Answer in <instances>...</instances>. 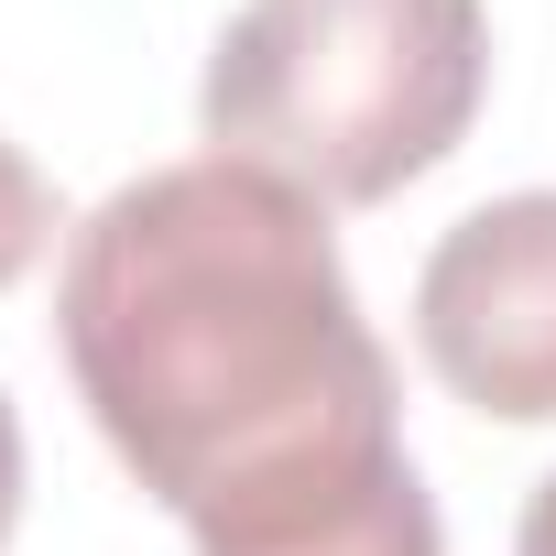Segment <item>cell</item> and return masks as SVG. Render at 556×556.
<instances>
[{
  "mask_svg": "<svg viewBox=\"0 0 556 556\" xmlns=\"http://www.w3.org/2000/svg\"><path fill=\"white\" fill-rule=\"evenodd\" d=\"M55 339L77 404L197 556L273 545L415 469L328 207L262 164L197 153L88 207Z\"/></svg>",
  "mask_w": 556,
  "mask_h": 556,
  "instance_id": "obj_1",
  "label": "cell"
},
{
  "mask_svg": "<svg viewBox=\"0 0 556 556\" xmlns=\"http://www.w3.org/2000/svg\"><path fill=\"white\" fill-rule=\"evenodd\" d=\"M480 88V0H251L207 55L197 121L229 164L285 175L317 207H382L469 142Z\"/></svg>",
  "mask_w": 556,
  "mask_h": 556,
  "instance_id": "obj_2",
  "label": "cell"
},
{
  "mask_svg": "<svg viewBox=\"0 0 556 556\" xmlns=\"http://www.w3.org/2000/svg\"><path fill=\"white\" fill-rule=\"evenodd\" d=\"M415 339L458 404L502 426H556V186L491 197L426 251Z\"/></svg>",
  "mask_w": 556,
  "mask_h": 556,
  "instance_id": "obj_3",
  "label": "cell"
},
{
  "mask_svg": "<svg viewBox=\"0 0 556 556\" xmlns=\"http://www.w3.org/2000/svg\"><path fill=\"white\" fill-rule=\"evenodd\" d=\"M218 556H447V534H437L426 480L393 469L382 491H361V502H339V513H317V523H295V534H273V545H218Z\"/></svg>",
  "mask_w": 556,
  "mask_h": 556,
  "instance_id": "obj_4",
  "label": "cell"
},
{
  "mask_svg": "<svg viewBox=\"0 0 556 556\" xmlns=\"http://www.w3.org/2000/svg\"><path fill=\"white\" fill-rule=\"evenodd\" d=\"M45 229H55V197H45V175H34L12 142H0V285H23V273H34Z\"/></svg>",
  "mask_w": 556,
  "mask_h": 556,
  "instance_id": "obj_5",
  "label": "cell"
},
{
  "mask_svg": "<svg viewBox=\"0 0 556 556\" xmlns=\"http://www.w3.org/2000/svg\"><path fill=\"white\" fill-rule=\"evenodd\" d=\"M12 523H23V415L0 393V545H12Z\"/></svg>",
  "mask_w": 556,
  "mask_h": 556,
  "instance_id": "obj_6",
  "label": "cell"
},
{
  "mask_svg": "<svg viewBox=\"0 0 556 556\" xmlns=\"http://www.w3.org/2000/svg\"><path fill=\"white\" fill-rule=\"evenodd\" d=\"M513 556H556V480H534V502H523V534H513Z\"/></svg>",
  "mask_w": 556,
  "mask_h": 556,
  "instance_id": "obj_7",
  "label": "cell"
}]
</instances>
